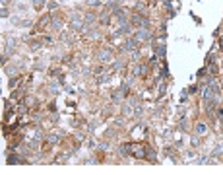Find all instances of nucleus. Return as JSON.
Masks as SVG:
<instances>
[{
    "instance_id": "9d476101",
    "label": "nucleus",
    "mask_w": 223,
    "mask_h": 175,
    "mask_svg": "<svg viewBox=\"0 0 223 175\" xmlns=\"http://www.w3.org/2000/svg\"><path fill=\"white\" fill-rule=\"evenodd\" d=\"M219 117L223 119V107H219Z\"/></svg>"
},
{
    "instance_id": "0eeeda50",
    "label": "nucleus",
    "mask_w": 223,
    "mask_h": 175,
    "mask_svg": "<svg viewBox=\"0 0 223 175\" xmlns=\"http://www.w3.org/2000/svg\"><path fill=\"white\" fill-rule=\"evenodd\" d=\"M219 152H223V144H219V146H217V148L213 150V156H217V154H219Z\"/></svg>"
},
{
    "instance_id": "20e7f679",
    "label": "nucleus",
    "mask_w": 223,
    "mask_h": 175,
    "mask_svg": "<svg viewBox=\"0 0 223 175\" xmlns=\"http://www.w3.org/2000/svg\"><path fill=\"white\" fill-rule=\"evenodd\" d=\"M109 58H111V51H101L99 53V60H101V62H105Z\"/></svg>"
},
{
    "instance_id": "423d86ee",
    "label": "nucleus",
    "mask_w": 223,
    "mask_h": 175,
    "mask_svg": "<svg viewBox=\"0 0 223 175\" xmlns=\"http://www.w3.org/2000/svg\"><path fill=\"white\" fill-rule=\"evenodd\" d=\"M196 132H198V134H204V132H206V125L204 123H198L196 125Z\"/></svg>"
},
{
    "instance_id": "39448f33",
    "label": "nucleus",
    "mask_w": 223,
    "mask_h": 175,
    "mask_svg": "<svg viewBox=\"0 0 223 175\" xmlns=\"http://www.w3.org/2000/svg\"><path fill=\"white\" fill-rule=\"evenodd\" d=\"M60 27H62V19L54 18V19H52V29H60Z\"/></svg>"
},
{
    "instance_id": "1a4fd4ad",
    "label": "nucleus",
    "mask_w": 223,
    "mask_h": 175,
    "mask_svg": "<svg viewBox=\"0 0 223 175\" xmlns=\"http://www.w3.org/2000/svg\"><path fill=\"white\" fill-rule=\"evenodd\" d=\"M43 4V0H33V6H41Z\"/></svg>"
},
{
    "instance_id": "6e6552de",
    "label": "nucleus",
    "mask_w": 223,
    "mask_h": 175,
    "mask_svg": "<svg viewBox=\"0 0 223 175\" xmlns=\"http://www.w3.org/2000/svg\"><path fill=\"white\" fill-rule=\"evenodd\" d=\"M113 68H115V70H118V68H122V62H120V60H116L115 64H113Z\"/></svg>"
},
{
    "instance_id": "f8f14e48",
    "label": "nucleus",
    "mask_w": 223,
    "mask_h": 175,
    "mask_svg": "<svg viewBox=\"0 0 223 175\" xmlns=\"http://www.w3.org/2000/svg\"><path fill=\"white\" fill-rule=\"evenodd\" d=\"M2 2H4V4H8V0H2Z\"/></svg>"
},
{
    "instance_id": "f03ea898",
    "label": "nucleus",
    "mask_w": 223,
    "mask_h": 175,
    "mask_svg": "<svg viewBox=\"0 0 223 175\" xmlns=\"http://www.w3.org/2000/svg\"><path fill=\"white\" fill-rule=\"evenodd\" d=\"M132 21H134V24H138V26H142V27H147V18H144V16H140V14L134 16Z\"/></svg>"
},
{
    "instance_id": "7ed1b4c3",
    "label": "nucleus",
    "mask_w": 223,
    "mask_h": 175,
    "mask_svg": "<svg viewBox=\"0 0 223 175\" xmlns=\"http://www.w3.org/2000/svg\"><path fill=\"white\" fill-rule=\"evenodd\" d=\"M122 49H124V51H134V49H136V41H126V43H124V45H122Z\"/></svg>"
},
{
    "instance_id": "f257e3e1",
    "label": "nucleus",
    "mask_w": 223,
    "mask_h": 175,
    "mask_svg": "<svg viewBox=\"0 0 223 175\" xmlns=\"http://www.w3.org/2000/svg\"><path fill=\"white\" fill-rule=\"evenodd\" d=\"M136 39H138V41H149V39H151V33L147 31L146 27H142V29H138V33H136Z\"/></svg>"
},
{
    "instance_id": "9b49d317",
    "label": "nucleus",
    "mask_w": 223,
    "mask_h": 175,
    "mask_svg": "<svg viewBox=\"0 0 223 175\" xmlns=\"http://www.w3.org/2000/svg\"><path fill=\"white\" fill-rule=\"evenodd\" d=\"M219 45H221V49H223V39H221V43H219Z\"/></svg>"
}]
</instances>
